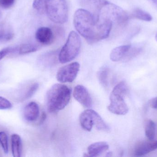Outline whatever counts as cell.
<instances>
[{
  "label": "cell",
  "instance_id": "5bb4252c",
  "mask_svg": "<svg viewBox=\"0 0 157 157\" xmlns=\"http://www.w3.org/2000/svg\"><path fill=\"white\" fill-rule=\"evenodd\" d=\"M131 45H122L114 48L111 53L110 58L113 62H117L122 60L131 48Z\"/></svg>",
  "mask_w": 157,
  "mask_h": 157
},
{
  "label": "cell",
  "instance_id": "f1b7e54d",
  "mask_svg": "<svg viewBox=\"0 0 157 157\" xmlns=\"http://www.w3.org/2000/svg\"><path fill=\"white\" fill-rule=\"evenodd\" d=\"M13 49L9 48V47L5 48V49L0 50V61L2 60L3 58H4L8 53L13 51Z\"/></svg>",
  "mask_w": 157,
  "mask_h": 157
},
{
  "label": "cell",
  "instance_id": "836d02e7",
  "mask_svg": "<svg viewBox=\"0 0 157 157\" xmlns=\"http://www.w3.org/2000/svg\"><path fill=\"white\" fill-rule=\"evenodd\" d=\"M155 39H156V40L157 41V32L156 34Z\"/></svg>",
  "mask_w": 157,
  "mask_h": 157
},
{
  "label": "cell",
  "instance_id": "603a6c76",
  "mask_svg": "<svg viewBox=\"0 0 157 157\" xmlns=\"http://www.w3.org/2000/svg\"><path fill=\"white\" fill-rule=\"evenodd\" d=\"M39 47L32 44H22L19 47L18 53L20 54H27L30 53L35 52L38 50Z\"/></svg>",
  "mask_w": 157,
  "mask_h": 157
},
{
  "label": "cell",
  "instance_id": "9a60e30c",
  "mask_svg": "<svg viewBox=\"0 0 157 157\" xmlns=\"http://www.w3.org/2000/svg\"><path fill=\"white\" fill-rule=\"evenodd\" d=\"M22 143L21 137L18 135H12L11 136V149L13 156L21 157Z\"/></svg>",
  "mask_w": 157,
  "mask_h": 157
},
{
  "label": "cell",
  "instance_id": "8992f818",
  "mask_svg": "<svg viewBox=\"0 0 157 157\" xmlns=\"http://www.w3.org/2000/svg\"><path fill=\"white\" fill-rule=\"evenodd\" d=\"M96 15L110 19L113 23L115 22L121 25H124L131 18L130 15L122 8L109 2L102 7Z\"/></svg>",
  "mask_w": 157,
  "mask_h": 157
},
{
  "label": "cell",
  "instance_id": "8fae6325",
  "mask_svg": "<svg viewBox=\"0 0 157 157\" xmlns=\"http://www.w3.org/2000/svg\"><path fill=\"white\" fill-rule=\"evenodd\" d=\"M39 105L34 101L28 104L25 107L23 112L24 118L28 122L36 120L39 116Z\"/></svg>",
  "mask_w": 157,
  "mask_h": 157
},
{
  "label": "cell",
  "instance_id": "3957f363",
  "mask_svg": "<svg viewBox=\"0 0 157 157\" xmlns=\"http://www.w3.org/2000/svg\"><path fill=\"white\" fill-rule=\"evenodd\" d=\"M127 92L128 87L124 81L114 87L110 95V104L108 107L110 112L118 115H124L128 113L129 108L124 100Z\"/></svg>",
  "mask_w": 157,
  "mask_h": 157
},
{
  "label": "cell",
  "instance_id": "cb8c5ba5",
  "mask_svg": "<svg viewBox=\"0 0 157 157\" xmlns=\"http://www.w3.org/2000/svg\"><path fill=\"white\" fill-rule=\"evenodd\" d=\"M47 0H34L33 7L38 12L43 14L46 11Z\"/></svg>",
  "mask_w": 157,
  "mask_h": 157
},
{
  "label": "cell",
  "instance_id": "4fadbf2b",
  "mask_svg": "<svg viewBox=\"0 0 157 157\" xmlns=\"http://www.w3.org/2000/svg\"><path fill=\"white\" fill-rule=\"evenodd\" d=\"M109 145L104 142H97L91 144L87 148L86 156L97 157L109 149Z\"/></svg>",
  "mask_w": 157,
  "mask_h": 157
},
{
  "label": "cell",
  "instance_id": "44dd1931",
  "mask_svg": "<svg viewBox=\"0 0 157 157\" xmlns=\"http://www.w3.org/2000/svg\"><path fill=\"white\" fill-rule=\"evenodd\" d=\"M39 85L37 83L31 84L28 87L26 91L20 98V101H24L31 98L36 92L39 88Z\"/></svg>",
  "mask_w": 157,
  "mask_h": 157
},
{
  "label": "cell",
  "instance_id": "5b68a950",
  "mask_svg": "<svg viewBox=\"0 0 157 157\" xmlns=\"http://www.w3.org/2000/svg\"><path fill=\"white\" fill-rule=\"evenodd\" d=\"M46 12L52 22L63 24L68 18V8L66 0H47Z\"/></svg>",
  "mask_w": 157,
  "mask_h": 157
},
{
  "label": "cell",
  "instance_id": "d6a6232c",
  "mask_svg": "<svg viewBox=\"0 0 157 157\" xmlns=\"http://www.w3.org/2000/svg\"><path fill=\"white\" fill-rule=\"evenodd\" d=\"M151 1L153 2L154 3H155V2L156 1V0H151Z\"/></svg>",
  "mask_w": 157,
  "mask_h": 157
},
{
  "label": "cell",
  "instance_id": "ffe728a7",
  "mask_svg": "<svg viewBox=\"0 0 157 157\" xmlns=\"http://www.w3.org/2000/svg\"><path fill=\"white\" fill-rule=\"evenodd\" d=\"M146 136L148 140H154L155 136L156 124L153 121L149 120L147 122L145 127Z\"/></svg>",
  "mask_w": 157,
  "mask_h": 157
},
{
  "label": "cell",
  "instance_id": "7a4b0ae2",
  "mask_svg": "<svg viewBox=\"0 0 157 157\" xmlns=\"http://www.w3.org/2000/svg\"><path fill=\"white\" fill-rule=\"evenodd\" d=\"M71 91L65 85L57 84L52 85L46 94V105L51 112H58L64 109L69 104Z\"/></svg>",
  "mask_w": 157,
  "mask_h": 157
},
{
  "label": "cell",
  "instance_id": "4dcf8cb0",
  "mask_svg": "<svg viewBox=\"0 0 157 157\" xmlns=\"http://www.w3.org/2000/svg\"><path fill=\"white\" fill-rule=\"evenodd\" d=\"M151 106L153 108L157 109V96L152 100Z\"/></svg>",
  "mask_w": 157,
  "mask_h": 157
},
{
  "label": "cell",
  "instance_id": "2e32d148",
  "mask_svg": "<svg viewBox=\"0 0 157 157\" xmlns=\"http://www.w3.org/2000/svg\"><path fill=\"white\" fill-rule=\"evenodd\" d=\"M58 51L50 52L45 53L41 57L40 61L44 65L50 66L56 63L59 59V53Z\"/></svg>",
  "mask_w": 157,
  "mask_h": 157
},
{
  "label": "cell",
  "instance_id": "52a82bcc",
  "mask_svg": "<svg viewBox=\"0 0 157 157\" xmlns=\"http://www.w3.org/2000/svg\"><path fill=\"white\" fill-rule=\"evenodd\" d=\"M79 68L80 65L77 62L63 66L57 73V80L61 83L73 82L78 75Z\"/></svg>",
  "mask_w": 157,
  "mask_h": 157
},
{
  "label": "cell",
  "instance_id": "7402d4cb",
  "mask_svg": "<svg viewBox=\"0 0 157 157\" xmlns=\"http://www.w3.org/2000/svg\"><path fill=\"white\" fill-rule=\"evenodd\" d=\"M98 77L101 84L104 88L109 85V71L107 68L101 69L98 73Z\"/></svg>",
  "mask_w": 157,
  "mask_h": 157
},
{
  "label": "cell",
  "instance_id": "e575fe53",
  "mask_svg": "<svg viewBox=\"0 0 157 157\" xmlns=\"http://www.w3.org/2000/svg\"><path fill=\"white\" fill-rule=\"evenodd\" d=\"M155 3L157 6V0L155 2Z\"/></svg>",
  "mask_w": 157,
  "mask_h": 157
},
{
  "label": "cell",
  "instance_id": "7c38bea8",
  "mask_svg": "<svg viewBox=\"0 0 157 157\" xmlns=\"http://www.w3.org/2000/svg\"><path fill=\"white\" fill-rule=\"evenodd\" d=\"M93 112V110H86L79 116V122L81 127L88 131H90L94 126Z\"/></svg>",
  "mask_w": 157,
  "mask_h": 157
},
{
  "label": "cell",
  "instance_id": "1f68e13d",
  "mask_svg": "<svg viewBox=\"0 0 157 157\" xmlns=\"http://www.w3.org/2000/svg\"><path fill=\"white\" fill-rule=\"evenodd\" d=\"M46 118V114H45V112H43L42 114V116H41V119H40V124H41L43 123V122L45 120V119Z\"/></svg>",
  "mask_w": 157,
  "mask_h": 157
},
{
  "label": "cell",
  "instance_id": "484cf974",
  "mask_svg": "<svg viewBox=\"0 0 157 157\" xmlns=\"http://www.w3.org/2000/svg\"><path fill=\"white\" fill-rule=\"evenodd\" d=\"M89 4L93 6L98 12L102 8L109 2L107 0H86Z\"/></svg>",
  "mask_w": 157,
  "mask_h": 157
},
{
  "label": "cell",
  "instance_id": "e0dca14e",
  "mask_svg": "<svg viewBox=\"0 0 157 157\" xmlns=\"http://www.w3.org/2000/svg\"><path fill=\"white\" fill-rule=\"evenodd\" d=\"M143 46L140 44H136L133 46L131 45V48L124 57V61L127 62L135 58L140 54L143 49Z\"/></svg>",
  "mask_w": 157,
  "mask_h": 157
},
{
  "label": "cell",
  "instance_id": "277c9868",
  "mask_svg": "<svg viewBox=\"0 0 157 157\" xmlns=\"http://www.w3.org/2000/svg\"><path fill=\"white\" fill-rule=\"evenodd\" d=\"M81 46V39L78 33L75 31H71L66 43L59 53L60 62L66 63L75 59L79 53Z\"/></svg>",
  "mask_w": 157,
  "mask_h": 157
},
{
  "label": "cell",
  "instance_id": "9c48e42d",
  "mask_svg": "<svg viewBox=\"0 0 157 157\" xmlns=\"http://www.w3.org/2000/svg\"><path fill=\"white\" fill-rule=\"evenodd\" d=\"M36 38L39 42L43 45H50L54 41V34L50 28L42 27L37 30Z\"/></svg>",
  "mask_w": 157,
  "mask_h": 157
},
{
  "label": "cell",
  "instance_id": "d6986e66",
  "mask_svg": "<svg viewBox=\"0 0 157 157\" xmlns=\"http://www.w3.org/2000/svg\"><path fill=\"white\" fill-rule=\"evenodd\" d=\"M130 18H137L147 22H150L153 20V17L150 14L139 8L134 10L132 14L130 15Z\"/></svg>",
  "mask_w": 157,
  "mask_h": 157
},
{
  "label": "cell",
  "instance_id": "6da1fadb",
  "mask_svg": "<svg viewBox=\"0 0 157 157\" xmlns=\"http://www.w3.org/2000/svg\"><path fill=\"white\" fill-rule=\"evenodd\" d=\"M75 27L89 44L107 38L112 28L111 20L98 18L87 10L78 9L75 13Z\"/></svg>",
  "mask_w": 157,
  "mask_h": 157
},
{
  "label": "cell",
  "instance_id": "4316f807",
  "mask_svg": "<svg viewBox=\"0 0 157 157\" xmlns=\"http://www.w3.org/2000/svg\"><path fill=\"white\" fill-rule=\"evenodd\" d=\"M12 107L13 105L10 101L5 98L0 96V110L10 109Z\"/></svg>",
  "mask_w": 157,
  "mask_h": 157
},
{
  "label": "cell",
  "instance_id": "f546056e",
  "mask_svg": "<svg viewBox=\"0 0 157 157\" xmlns=\"http://www.w3.org/2000/svg\"><path fill=\"white\" fill-rule=\"evenodd\" d=\"M13 37V35L11 33H6L5 31H0V40H10Z\"/></svg>",
  "mask_w": 157,
  "mask_h": 157
},
{
  "label": "cell",
  "instance_id": "83f0119b",
  "mask_svg": "<svg viewBox=\"0 0 157 157\" xmlns=\"http://www.w3.org/2000/svg\"><path fill=\"white\" fill-rule=\"evenodd\" d=\"M15 0H0V6L4 8L11 7L14 3Z\"/></svg>",
  "mask_w": 157,
  "mask_h": 157
},
{
  "label": "cell",
  "instance_id": "ba28073f",
  "mask_svg": "<svg viewBox=\"0 0 157 157\" xmlns=\"http://www.w3.org/2000/svg\"><path fill=\"white\" fill-rule=\"evenodd\" d=\"M73 96L75 99L83 107L90 108L92 106V99L87 89L83 86L78 85L75 87Z\"/></svg>",
  "mask_w": 157,
  "mask_h": 157
},
{
  "label": "cell",
  "instance_id": "30bf717a",
  "mask_svg": "<svg viewBox=\"0 0 157 157\" xmlns=\"http://www.w3.org/2000/svg\"><path fill=\"white\" fill-rule=\"evenodd\" d=\"M157 149V141L149 140L141 142L136 146L135 155L143 156Z\"/></svg>",
  "mask_w": 157,
  "mask_h": 157
},
{
  "label": "cell",
  "instance_id": "d4e9b609",
  "mask_svg": "<svg viewBox=\"0 0 157 157\" xmlns=\"http://www.w3.org/2000/svg\"><path fill=\"white\" fill-rule=\"evenodd\" d=\"M0 144L5 154L8 153V137L5 132H0Z\"/></svg>",
  "mask_w": 157,
  "mask_h": 157
},
{
  "label": "cell",
  "instance_id": "ac0fdd59",
  "mask_svg": "<svg viewBox=\"0 0 157 157\" xmlns=\"http://www.w3.org/2000/svg\"><path fill=\"white\" fill-rule=\"evenodd\" d=\"M93 119L94 126L96 127L97 130L103 131H109V128L108 125L105 123L101 117L95 111L93 112Z\"/></svg>",
  "mask_w": 157,
  "mask_h": 157
}]
</instances>
